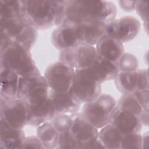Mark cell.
Segmentation results:
<instances>
[{
    "label": "cell",
    "instance_id": "6da1fadb",
    "mask_svg": "<svg viewBox=\"0 0 149 149\" xmlns=\"http://www.w3.org/2000/svg\"><path fill=\"white\" fill-rule=\"evenodd\" d=\"M116 13L115 5L110 1H66L65 20L97 21L106 24L115 19Z\"/></svg>",
    "mask_w": 149,
    "mask_h": 149
},
{
    "label": "cell",
    "instance_id": "7a4b0ae2",
    "mask_svg": "<svg viewBox=\"0 0 149 149\" xmlns=\"http://www.w3.org/2000/svg\"><path fill=\"white\" fill-rule=\"evenodd\" d=\"M0 60L1 69L10 70L19 77L41 75L30 51L13 41L1 50Z\"/></svg>",
    "mask_w": 149,
    "mask_h": 149
},
{
    "label": "cell",
    "instance_id": "3957f363",
    "mask_svg": "<svg viewBox=\"0 0 149 149\" xmlns=\"http://www.w3.org/2000/svg\"><path fill=\"white\" fill-rule=\"evenodd\" d=\"M22 16L27 23L37 30L56 25L55 1H22Z\"/></svg>",
    "mask_w": 149,
    "mask_h": 149
},
{
    "label": "cell",
    "instance_id": "277c9868",
    "mask_svg": "<svg viewBox=\"0 0 149 149\" xmlns=\"http://www.w3.org/2000/svg\"><path fill=\"white\" fill-rule=\"evenodd\" d=\"M116 105L115 99L111 95L101 94L95 100L83 105L80 114L97 129L109 123L111 113Z\"/></svg>",
    "mask_w": 149,
    "mask_h": 149
},
{
    "label": "cell",
    "instance_id": "5b68a950",
    "mask_svg": "<svg viewBox=\"0 0 149 149\" xmlns=\"http://www.w3.org/2000/svg\"><path fill=\"white\" fill-rule=\"evenodd\" d=\"M49 97V87L44 76L20 77L17 98L29 106L37 105Z\"/></svg>",
    "mask_w": 149,
    "mask_h": 149
},
{
    "label": "cell",
    "instance_id": "8992f818",
    "mask_svg": "<svg viewBox=\"0 0 149 149\" xmlns=\"http://www.w3.org/2000/svg\"><path fill=\"white\" fill-rule=\"evenodd\" d=\"M70 91L81 104L95 100L101 94V84L95 80L87 68L74 69Z\"/></svg>",
    "mask_w": 149,
    "mask_h": 149
},
{
    "label": "cell",
    "instance_id": "52a82bcc",
    "mask_svg": "<svg viewBox=\"0 0 149 149\" xmlns=\"http://www.w3.org/2000/svg\"><path fill=\"white\" fill-rule=\"evenodd\" d=\"M0 118L13 127L23 129L29 123V106L17 98L1 99Z\"/></svg>",
    "mask_w": 149,
    "mask_h": 149
},
{
    "label": "cell",
    "instance_id": "ba28073f",
    "mask_svg": "<svg viewBox=\"0 0 149 149\" xmlns=\"http://www.w3.org/2000/svg\"><path fill=\"white\" fill-rule=\"evenodd\" d=\"M98 57L93 45H80L76 47L61 50L59 61L74 69L90 67Z\"/></svg>",
    "mask_w": 149,
    "mask_h": 149
},
{
    "label": "cell",
    "instance_id": "9c48e42d",
    "mask_svg": "<svg viewBox=\"0 0 149 149\" xmlns=\"http://www.w3.org/2000/svg\"><path fill=\"white\" fill-rule=\"evenodd\" d=\"M140 30L139 21L134 16H126L106 23L104 35L124 43L136 37Z\"/></svg>",
    "mask_w": 149,
    "mask_h": 149
},
{
    "label": "cell",
    "instance_id": "30bf717a",
    "mask_svg": "<svg viewBox=\"0 0 149 149\" xmlns=\"http://www.w3.org/2000/svg\"><path fill=\"white\" fill-rule=\"evenodd\" d=\"M74 74V69L58 61L49 65L44 76L49 89L59 92L69 91Z\"/></svg>",
    "mask_w": 149,
    "mask_h": 149
},
{
    "label": "cell",
    "instance_id": "8fae6325",
    "mask_svg": "<svg viewBox=\"0 0 149 149\" xmlns=\"http://www.w3.org/2000/svg\"><path fill=\"white\" fill-rule=\"evenodd\" d=\"M51 41L54 47L60 51L80 45L78 38L77 23L65 20L62 25L53 31Z\"/></svg>",
    "mask_w": 149,
    "mask_h": 149
},
{
    "label": "cell",
    "instance_id": "7c38bea8",
    "mask_svg": "<svg viewBox=\"0 0 149 149\" xmlns=\"http://www.w3.org/2000/svg\"><path fill=\"white\" fill-rule=\"evenodd\" d=\"M109 123L116 126L123 135L140 133L142 129V124L138 116L119 109L116 105L111 113Z\"/></svg>",
    "mask_w": 149,
    "mask_h": 149
},
{
    "label": "cell",
    "instance_id": "4fadbf2b",
    "mask_svg": "<svg viewBox=\"0 0 149 149\" xmlns=\"http://www.w3.org/2000/svg\"><path fill=\"white\" fill-rule=\"evenodd\" d=\"M49 98L52 104L55 115L76 113L81 105L70 90L59 92L49 89Z\"/></svg>",
    "mask_w": 149,
    "mask_h": 149
},
{
    "label": "cell",
    "instance_id": "5bb4252c",
    "mask_svg": "<svg viewBox=\"0 0 149 149\" xmlns=\"http://www.w3.org/2000/svg\"><path fill=\"white\" fill-rule=\"evenodd\" d=\"M105 23L97 21L77 22L78 37L80 45H94L104 35Z\"/></svg>",
    "mask_w": 149,
    "mask_h": 149
},
{
    "label": "cell",
    "instance_id": "9a60e30c",
    "mask_svg": "<svg viewBox=\"0 0 149 149\" xmlns=\"http://www.w3.org/2000/svg\"><path fill=\"white\" fill-rule=\"evenodd\" d=\"M70 131L79 143V148L83 145L98 138V129L85 120L80 113L75 114Z\"/></svg>",
    "mask_w": 149,
    "mask_h": 149
},
{
    "label": "cell",
    "instance_id": "2e32d148",
    "mask_svg": "<svg viewBox=\"0 0 149 149\" xmlns=\"http://www.w3.org/2000/svg\"><path fill=\"white\" fill-rule=\"evenodd\" d=\"M87 69L92 77L101 84L114 79L119 72L117 63L108 61L98 54L94 63Z\"/></svg>",
    "mask_w": 149,
    "mask_h": 149
},
{
    "label": "cell",
    "instance_id": "e0dca14e",
    "mask_svg": "<svg viewBox=\"0 0 149 149\" xmlns=\"http://www.w3.org/2000/svg\"><path fill=\"white\" fill-rule=\"evenodd\" d=\"M95 49L98 55L114 63H117L125 52L123 43L105 35L98 41Z\"/></svg>",
    "mask_w": 149,
    "mask_h": 149
},
{
    "label": "cell",
    "instance_id": "ac0fdd59",
    "mask_svg": "<svg viewBox=\"0 0 149 149\" xmlns=\"http://www.w3.org/2000/svg\"><path fill=\"white\" fill-rule=\"evenodd\" d=\"M23 129L15 128L0 118V147L2 148H21L25 139Z\"/></svg>",
    "mask_w": 149,
    "mask_h": 149
},
{
    "label": "cell",
    "instance_id": "d6986e66",
    "mask_svg": "<svg viewBox=\"0 0 149 149\" xmlns=\"http://www.w3.org/2000/svg\"><path fill=\"white\" fill-rule=\"evenodd\" d=\"M29 125L38 127L47 122L51 121L55 115L54 108L49 97L37 105L29 106Z\"/></svg>",
    "mask_w": 149,
    "mask_h": 149
},
{
    "label": "cell",
    "instance_id": "ffe728a7",
    "mask_svg": "<svg viewBox=\"0 0 149 149\" xmlns=\"http://www.w3.org/2000/svg\"><path fill=\"white\" fill-rule=\"evenodd\" d=\"M19 77L16 73L10 70L1 69V99L17 98Z\"/></svg>",
    "mask_w": 149,
    "mask_h": 149
},
{
    "label": "cell",
    "instance_id": "44dd1931",
    "mask_svg": "<svg viewBox=\"0 0 149 149\" xmlns=\"http://www.w3.org/2000/svg\"><path fill=\"white\" fill-rule=\"evenodd\" d=\"M1 36L14 41L29 24L22 15L8 18L0 19Z\"/></svg>",
    "mask_w": 149,
    "mask_h": 149
},
{
    "label": "cell",
    "instance_id": "7402d4cb",
    "mask_svg": "<svg viewBox=\"0 0 149 149\" xmlns=\"http://www.w3.org/2000/svg\"><path fill=\"white\" fill-rule=\"evenodd\" d=\"M123 134L112 123H108L98 132V139L105 148L120 149Z\"/></svg>",
    "mask_w": 149,
    "mask_h": 149
},
{
    "label": "cell",
    "instance_id": "603a6c76",
    "mask_svg": "<svg viewBox=\"0 0 149 149\" xmlns=\"http://www.w3.org/2000/svg\"><path fill=\"white\" fill-rule=\"evenodd\" d=\"M137 70L119 72L115 77V86L118 91L123 95L132 94L137 90Z\"/></svg>",
    "mask_w": 149,
    "mask_h": 149
},
{
    "label": "cell",
    "instance_id": "cb8c5ba5",
    "mask_svg": "<svg viewBox=\"0 0 149 149\" xmlns=\"http://www.w3.org/2000/svg\"><path fill=\"white\" fill-rule=\"evenodd\" d=\"M59 134L51 121L38 126L37 129V136L47 149L57 148Z\"/></svg>",
    "mask_w": 149,
    "mask_h": 149
},
{
    "label": "cell",
    "instance_id": "d4e9b609",
    "mask_svg": "<svg viewBox=\"0 0 149 149\" xmlns=\"http://www.w3.org/2000/svg\"><path fill=\"white\" fill-rule=\"evenodd\" d=\"M116 107L122 111L129 112L138 117L144 109L132 94L122 95L116 102Z\"/></svg>",
    "mask_w": 149,
    "mask_h": 149
},
{
    "label": "cell",
    "instance_id": "484cf974",
    "mask_svg": "<svg viewBox=\"0 0 149 149\" xmlns=\"http://www.w3.org/2000/svg\"><path fill=\"white\" fill-rule=\"evenodd\" d=\"M37 37V30L33 26L28 24L22 33L13 41L21 45L24 48L31 51L34 45Z\"/></svg>",
    "mask_w": 149,
    "mask_h": 149
},
{
    "label": "cell",
    "instance_id": "4316f807",
    "mask_svg": "<svg viewBox=\"0 0 149 149\" xmlns=\"http://www.w3.org/2000/svg\"><path fill=\"white\" fill-rule=\"evenodd\" d=\"M22 1L1 0L0 1V19L22 15Z\"/></svg>",
    "mask_w": 149,
    "mask_h": 149
},
{
    "label": "cell",
    "instance_id": "83f0119b",
    "mask_svg": "<svg viewBox=\"0 0 149 149\" xmlns=\"http://www.w3.org/2000/svg\"><path fill=\"white\" fill-rule=\"evenodd\" d=\"M76 113L55 115L51 120V122L59 133L69 130L72 127Z\"/></svg>",
    "mask_w": 149,
    "mask_h": 149
},
{
    "label": "cell",
    "instance_id": "f1b7e54d",
    "mask_svg": "<svg viewBox=\"0 0 149 149\" xmlns=\"http://www.w3.org/2000/svg\"><path fill=\"white\" fill-rule=\"evenodd\" d=\"M119 72L136 71L139 67V61L133 54L124 52L117 62Z\"/></svg>",
    "mask_w": 149,
    "mask_h": 149
},
{
    "label": "cell",
    "instance_id": "f546056e",
    "mask_svg": "<svg viewBox=\"0 0 149 149\" xmlns=\"http://www.w3.org/2000/svg\"><path fill=\"white\" fill-rule=\"evenodd\" d=\"M57 148L79 149V143L70 130H69L59 133Z\"/></svg>",
    "mask_w": 149,
    "mask_h": 149
},
{
    "label": "cell",
    "instance_id": "4dcf8cb0",
    "mask_svg": "<svg viewBox=\"0 0 149 149\" xmlns=\"http://www.w3.org/2000/svg\"><path fill=\"white\" fill-rule=\"evenodd\" d=\"M120 148H142V136L140 133L123 134Z\"/></svg>",
    "mask_w": 149,
    "mask_h": 149
},
{
    "label": "cell",
    "instance_id": "1f68e13d",
    "mask_svg": "<svg viewBox=\"0 0 149 149\" xmlns=\"http://www.w3.org/2000/svg\"><path fill=\"white\" fill-rule=\"evenodd\" d=\"M21 148L45 149L42 143L37 136H30L26 137Z\"/></svg>",
    "mask_w": 149,
    "mask_h": 149
},
{
    "label": "cell",
    "instance_id": "d6a6232c",
    "mask_svg": "<svg viewBox=\"0 0 149 149\" xmlns=\"http://www.w3.org/2000/svg\"><path fill=\"white\" fill-rule=\"evenodd\" d=\"M137 90H148V70L145 69H137Z\"/></svg>",
    "mask_w": 149,
    "mask_h": 149
},
{
    "label": "cell",
    "instance_id": "836d02e7",
    "mask_svg": "<svg viewBox=\"0 0 149 149\" xmlns=\"http://www.w3.org/2000/svg\"><path fill=\"white\" fill-rule=\"evenodd\" d=\"M149 91L148 90H136L132 95L136 98L143 109H148L149 107Z\"/></svg>",
    "mask_w": 149,
    "mask_h": 149
},
{
    "label": "cell",
    "instance_id": "e575fe53",
    "mask_svg": "<svg viewBox=\"0 0 149 149\" xmlns=\"http://www.w3.org/2000/svg\"><path fill=\"white\" fill-rule=\"evenodd\" d=\"M134 9L144 23H148V2L146 1H136Z\"/></svg>",
    "mask_w": 149,
    "mask_h": 149
},
{
    "label": "cell",
    "instance_id": "d590c367",
    "mask_svg": "<svg viewBox=\"0 0 149 149\" xmlns=\"http://www.w3.org/2000/svg\"><path fill=\"white\" fill-rule=\"evenodd\" d=\"M136 1H119V3L120 8L126 12H132L134 10Z\"/></svg>",
    "mask_w": 149,
    "mask_h": 149
},
{
    "label": "cell",
    "instance_id": "8d00e7d4",
    "mask_svg": "<svg viewBox=\"0 0 149 149\" xmlns=\"http://www.w3.org/2000/svg\"><path fill=\"white\" fill-rule=\"evenodd\" d=\"M105 148L102 142L98 138L97 139L88 142L82 147V148Z\"/></svg>",
    "mask_w": 149,
    "mask_h": 149
},
{
    "label": "cell",
    "instance_id": "74e56055",
    "mask_svg": "<svg viewBox=\"0 0 149 149\" xmlns=\"http://www.w3.org/2000/svg\"><path fill=\"white\" fill-rule=\"evenodd\" d=\"M143 125L148 126V109H144L142 113L139 117Z\"/></svg>",
    "mask_w": 149,
    "mask_h": 149
},
{
    "label": "cell",
    "instance_id": "f35d334b",
    "mask_svg": "<svg viewBox=\"0 0 149 149\" xmlns=\"http://www.w3.org/2000/svg\"><path fill=\"white\" fill-rule=\"evenodd\" d=\"M148 147V133L146 132L142 136V148Z\"/></svg>",
    "mask_w": 149,
    "mask_h": 149
}]
</instances>
